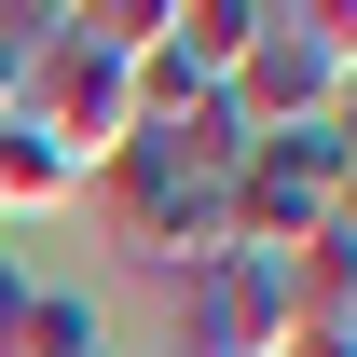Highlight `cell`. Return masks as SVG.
Masks as SVG:
<instances>
[{"label": "cell", "instance_id": "cell-12", "mask_svg": "<svg viewBox=\"0 0 357 357\" xmlns=\"http://www.w3.org/2000/svg\"><path fill=\"white\" fill-rule=\"evenodd\" d=\"M330 124H344V137H357V55H344V96H330Z\"/></svg>", "mask_w": 357, "mask_h": 357}, {"label": "cell", "instance_id": "cell-1", "mask_svg": "<svg viewBox=\"0 0 357 357\" xmlns=\"http://www.w3.org/2000/svg\"><path fill=\"white\" fill-rule=\"evenodd\" d=\"M234 165H248V124H234V96H206V110H178V124H137L83 192H96V220H110L124 261L206 275L234 248Z\"/></svg>", "mask_w": 357, "mask_h": 357}, {"label": "cell", "instance_id": "cell-4", "mask_svg": "<svg viewBox=\"0 0 357 357\" xmlns=\"http://www.w3.org/2000/svg\"><path fill=\"white\" fill-rule=\"evenodd\" d=\"M344 165H357L344 124H275V137H248V165H234V248H261V261L316 248V234H330Z\"/></svg>", "mask_w": 357, "mask_h": 357}, {"label": "cell", "instance_id": "cell-5", "mask_svg": "<svg viewBox=\"0 0 357 357\" xmlns=\"http://www.w3.org/2000/svg\"><path fill=\"white\" fill-rule=\"evenodd\" d=\"M289 261L220 248L206 275H178V357H289Z\"/></svg>", "mask_w": 357, "mask_h": 357}, {"label": "cell", "instance_id": "cell-10", "mask_svg": "<svg viewBox=\"0 0 357 357\" xmlns=\"http://www.w3.org/2000/svg\"><path fill=\"white\" fill-rule=\"evenodd\" d=\"M28 316H42V275H28V248L0 234V357H28Z\"/></svg>", "mask_w": 357, "mask_h": 357}, {"label": "cell", "instance_id": "cell-9", "mask_svg": "<svg viewBox=\"0 0 357 357\" xmlns=\"http://www.w3.org/2000/svg\"><path fill=\"white\" fill-rule=\"evenodd\" d=\"M28 357H124V330H110V303H96V289H42Z\"/></svg>", "mask_w": 357, "mask_h": 357}, {"label": "cell", "instance_id": "cell-7", "mask_svg": "<svg viewBox=\"0 0 357 357\" xmlns=\"http://www.w3.org/2000/svg\"><path fill=\"white\" fill-rule=\"evenodd\" d=\"M289 316H303V330H357V234L289 248Z\"/></svg>", "mask_w": 357, "mask_h": 357}, {"label": "cell", "instance_id": "cell-11", "mask_svg": "<svg viewBox=\"0 0 357 357\" xmlns=\"http://www.w3.org/2000/svg\"><path fill=\"white\" fill-rule=\"evenodd\" d=\"M55 14H0V124H14V96H28V55H42Z\"/></svg>", "mask_w": 357, "mask_h": 357}, {"label": "cell", "instance_id": "cell-6", "mask_svg": "<svg viewBox=\"0 0 357 357\" xmlns=\"http://www.w3.org/2000/svg\"><path fill=\"white\" fill-rule=\"evenodd\" d=\"M248 28H261V0H165V55H178V69H192L206 96L234 83V55H248Z\"/></svg>", "mask_w": 357, "mask_h": 357}, {"label": "cell", "instance_id": "cell-8", "mask_svg": "<svg viewBox=\"0 0 357 357\" xmlns=\"http://www.w3.org/2000/svg\"><path fill=\"white\" fill-rule=\"evenodd\" d=\"M69 192H83V178L55 165L42 137H28V124H0V234H14V220H42V206H69Z\"/></svg>", "mask_w": 357, "mask_h": 357}, {"label": "cell", "instance_id": "cell-2", "mask_svg": "<svg viewBox=\"0 0 357 357\" xmlns=\"http://www.w3.org/2000/svg\"><path fill=\"white\" fill-rule=\"evenodd\" d=\"M344 55H357V0H303V14H275L248 28V55H234V124L275 137V124H330V96H344Z\"/></svg>", "mask_w": 357, "mask_h": 357}, {"label": "cell", "instance_id": "cell-3", "mask_svg": "<svg viewBox=\"0 0 357 357\" xmlns=\"http://www.w3.org/2000/svg\"><path fill=\"white\" fill-rule=\"evenodd\" d=\"M14 124L42 137L69 178H96V165L137 137V69H124V55H96L83 28L55 14V28H42V55H28V96H14Z\"/></svg>", "mask_w": 357, "mask_h": 357}]
</instances>
